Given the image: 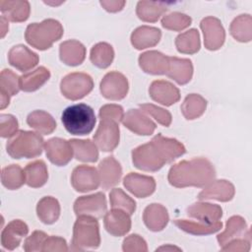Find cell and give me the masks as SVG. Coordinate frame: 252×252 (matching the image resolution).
Returning <instances> with one entry per match:
<instances>
[{
    "label": "cell",
    "mask_w": 252,
    "mask_h": 252,
    "mask_svg": "<svg viewBox=\"0 0 252 252\" xmlns=\"http://www.w3.org/2000/svg\"><path fill=\"white\" fill-rule=\"evenodd\" d=\"M104 227L113 236H123L131 228L130 215L123 210L113 209L104 216Z\"/></svg>",
    "instance_id": "20"
},
{
    "label": "cell",
    "mask_w": 252,
    "mask_h": 252,
    "mask_svg": "<svg viewBox=\"0 0 252 252\" xmlns=\"http://www.w3.org/2000/svg\"><path fill=\"white\" fill-rule=\"evenodd\" d=\"M99 118L100 122L94 135V141L101 151L111 152L119 143V122L108 117Z\"/></svg>",
    "instance_id": "8"
},
{
    "label": "cell",
    "mask_w": 252,
    "mask_h": 252,
    "mask_svg": "<svg viewBox=\"0 0 252 252\" xmlns=\"http://www.w3.org/2000/svg\"><path fill=\"white\" fill-rule=\"evenodd\" d=\"M66 240L59 236H48L43 244L42 251H67Z\"/></svg>",
    "instance_id": "49"
},
{
    "label": "cell",
    "mask_w": 252,
    "mask_h": 252,
    "mask_svg": "<svg viewBox=\"0 0 252 252\" xmlns=\"http://www.w3.org/2000/svg\"><path fill=\"white\" fill-rule=\"evenodd\" d=\"M250 249V241L246 239H235L221 247L222 251H248Z\"/></svg>",
    "instance_id": "50"
},
{
    "label": "cell",
    "mask_w": 252,
    "mask_h": 252,
    "mask_svg": "<svg viewBox=\"0 0 252 252\" xmlns=\"http://www.w3.org/2000/svg\"><path fill=\"white\" fill-rule=\"evenodd\" d=\"M100 92L107 99H122L128 93V81L119 72H109L101 80Z\"/></svg>",
    "instance_id": "10"
},
{
    "label": "cell",
    "mask_w": 252,
    "mask_h": 252,
    "mask_svg": "<svg viewBox=\"0 0 252 252\" xmlns=\"http://www.w3.org/2000/svg\"><path fill=\"white\" fill-rule=\"evenodd\" d=\"M206 99L197 94H191L187 95L181 105V111L184 117L188 120H192L200 117L206 110Z\"/></svg>",
    "instance_id": "37"
},
{
    "label": "cell",
    "mask_w": 252,
    "mask_h": 252,
    "mask_svg": "<svg viewBox=\"0 0 252 252\" xmlns=\"http://www.w3.org/2000/svg\"><path fill=\"white\" fill-rule=\"evenodd\" d=\"M18 132V121L11 114L0 115V135L2 138H11Z\"/></svg>",
    "instance_id": "46"
},
{
    "label": "cell",
    "mask_w": 252,
    "mask_h": 252,
    "mask_svg": "<svg viewBox=\"0 0 252 252\" xmlns=\"http://www.w3.org/2000/svg\"><path fill=\"white\" fill-rule=\"evenodd\" d=\"M161 25L167 30L178 32L186 29L191 25V18L185 14L174 12L163 16L161 19Z\"/></svg>",
    "instance_id": "44"
},
{
    "label": "cell",
    "mask_w": 252,
    "mask_h": 252,
    "mask_svg": "<svg viewBox=\"0 0 252 252\" xmlns=\"http://www.w3.org/2000/svg\"><path fill=\"white\" fill-rule=\"evenodd\" d=\"M62 123L72 135H88L95 124L94 109L85 103H78L65 108L62 113Z\"/></svg>",
    "instance_id": "4"
},
{
    "label": "cell",
    "mask_w": 252,
    "mask_h": 252,
    "mask_svg": "<svg viewBox=\"0 0 252 252\" xmlns=\"http://www.w3.org/2000/svg\"><path fill=\"white\" fill-rule=\"evenodd\" d=\"M216 171L210 160L203 158L182 160L171 166L168 181L172 186L183 188L187 186L203 187L211 183Z\"/></svg>",
    "instance_id": "2"
},
{
    "label": "cell",
    "mask_w": 252,
    "mask_h": 252,
    "mask_svg": "<svg viewBox=\"0 0 252 252\" xmlns=\"http://www.w3.org/2000/svg\"><path fill=\"white\" fill-rule=\"evenodd\" d=\"M175 45L179 52L185 54H194L200 49V35L197 30L191 29L181 34L175 39Z\"/></svg>",
    "instance_id": "39"
},
{
    "label": "cell",
    "mask_w": 252,
    "mask_h": 252,
    "mask_svg": "<svg viewBox=\"0 0 252 252\" xmlns=\"http://www.w3.org/2000/svg\"><path fill=\"white\" fill-rule=\"evenodd\" d=\"M166 75L179 85L187 84L193 75V65L187 58L169 57L168 71Z\"/></svg>",
    "instance_id": "27"
},
{
    "label": "cell",
    "mask_w": 252,
    "mask_h": 252,
    "mask_svg": "<svg viewBox=\"0 0 252 252\" xmlns=\"http://www.w3.org/2000/svg\"><path fill=\"white\" fill-rule=\"evenodd\" d=\"M106 209L107 205L105 196L100 192L79 197L74 203V212L77 216L85 215L98 219L105 214Z\"/></svg>",
    "instance_id": "9"
},
{
    "label": "cell",
    "mask_w": 252,
    "mask_h": 252,
    "mask_svg": "<svg viewBox=\"0 0 252 252\" xmlns=\"http://www.w3.org/2000/svg\"><path fill=\"white\" fill-rule=\"evenodd\" d=\"M109 200L112 209L123 210L130 216L136 210V202L120 188H114L111 190Z\"/></svg>",
    "instance_id": "43"
},
{
    "label": "cell",
    "mask_w": 252,
    "mask_h": 252,
    "mask_svg": "<svg viewBox=\"0 0 252 252\" xmlns=\"http://www.w3.org/2000/svg\"><path fill=\"white\" fill-rule=\"evenodd\" d=\"M8 29H9L8 20L5 17L1 16V37H4V35L8 32Z\"/></svg>",
    "instance_id": "52"
},
{
    "label": "cell",
    "mask_w": 252,
    "mask_h": 252,
    "mask_svg": "<svg viewBox=\"0 0 252 252\" xmlns=\"http://www.w3.org/2000/svg\"><path fill=\"white\" fill-rule=\"evenodd\" d=\"M122 123L138 135H151L156 129V123L141 109H130L122 118Z\"/></svg>",
    "instance_id": "14"
},
{
    "label": "cell",
    "mask_w": 252,
    "mask_h": 252,
    "mask_svg": "<svg viewBox=\"0 0 252 252\" xmlns=\"http://www.w3.org/2000/svg\"><path fill=\"white\" fill-rule=\"evenodd\" d=\"M60 59L69 66H77L83 63L86 57V47L78 40L70 39L62 42L59 48Z\"/></svg>",
    "instance_id": "24"
},
{
    "label": "cell",
    "mask_w": 252,
    "mask_h": 252,
    "mask_svg": "<svg viewBox=\"0 0 252 252\" xmlns=\"http://www.w3.org/2000/svg\"><path fill=\"white\" fill-rule=\"evenodd\" d=\"M47 237L48 235L41 230L33 231L32 235L26 239L24 243V250L27 252L42 251L43 244Z\"/></svg>",
    "instance_id": "47"
},
{
    "label": "cell",
    "mask_w": 252,
    "mask_h": 252,
    "mask_svg": "<svg viewBox=\"0 0 252 252\" xmlns=\"http://www.w3.org/2000/svg\"><path fill=\"white\" fill-rule=\"evenodd\" d=\"M234 196V186L226 180L212 181L198 195L199 200L215 199L221 202L230 201Z\"/></svg>",
    "instance_id": "23"
},
{
    "label": "cell",
    "mask_w": 252,
    "mask_h": 252,
    "mask_svg": "<svg viewBox=\"0 0 252 252\" xmlns=\"http://www.w3.org/2000/svg\"><path fill=\"white\" fill-rule=\"evenodd\" d=\"M71 183L78 192H88L96 189L100 184L98 171L93 166L79 165L72 172Z\"/></svg>",
    "instance_id": "11"
},
{
    "label": "cell",
    "mask_w": 252,
    "mask_h": 252,
    "mask_svg": "<svg viewBox=\"0 0 252 252\" xmlns=\"http://www.w3.org/2000/svg\"><path fill=\"white\" fill-rule=\"evenodd\" d=\"M114 51L110 44L106 42H99L93 46L91 50L90 59L92 63L101 69L107 68L113 61Z\"/></svg>",
    "instance_id": "40"
},
{
    "label": "cell",
    "mask_w": 252,
    "mask_h": 252,
    "mask_svg": "<svg viewBox=\"0 0 252 252\" xmlns=\"http://www.w3.org/2000/svg\"><path fill=\"white\" fill-rule=\"evenodd\" d=\"M71 250H84L97 248L100 244L99 226L95 218L91 216H78L74 224Z\"/></svg>",
    "instance_id": "6"
},
{
    "label": "cell",
    "mask_w": 252,
    "mask_h": 252,
    "mask_svg": "<svg viewBox=\"0 0 252 252\" xmlns=\"http://www.w3.org/2000/svg\"><path fill=\"white\" fill-rule=\"evenodd\" d=\"M9 63L16 69L25 72L32 69L38 63V55L23 44L13 46L8 53Z\"/></svg>",
    "instance_id": "18"
},
{
    "label": "cell",
    "mask_w": 252,
    "mask_h": 252,
    "mask_svg": "<svg viewBox=\"0 0 252 252\" xmlns=\"http://www.w3.org/2000/svg\"><path fill=\"white\" fill-rule=\"evenodd\" d=\"M94 88V82L86 73H71L65 76L60 84L61 93L71 100H77L87 95Z\"/></svg>",
    "instance_id": "7"
},
{
    "label": "cell",
    "mask_w": 252,
    "mask_h": 252,
    "mask_svg": "<svg viewBox=\"0 0 252 252\" xmlns=\"http://www.w3.org/2000/svg\"><path fill=\"white\" fill-rule=\"evenodd\" d=\"M29 227L21 220L10 221L1 233V244L5 249L14 250L28 234Z\"/></svg>",
    "instance_id": "22"
},
{
    "label": "cell",
    "mask_w": 252,
    "mask_h": 252,
    "mask_svg": "<svg viewBox=\"0 0 252 252\" xmlns=\"http://www.w3.org/2000/svg\"><path fill=\"white\" fill-rule=\"evenodd\" d=\"M140 108L145 113L154 117L159 124L165 126V127L170 125V123H171V114L167 110H165L161 107H158L157 105H154L152 103L140 104Z\"/></svg>",
    "instance_id": "45"
},
{
    "label": "cell",
    "mask_w": 252,
    "mask_h": 252,
    "mask_svg": "<svg viewBox=\"0 0 252 252\" xmlns=\"http://www.w3.org/2000/svg\"><path fill=\"white\" fill-rule=\"evenodd\" d=\"M220 246H223L235 239H251L250 230L246 225L244 219L239 216H233L226 221L225 229L218 235Z\"/></svg>",
    "instance_id": "16"
},
{
    "label": "cell",
    "mask_w": 252,
    "mask_h": 252,
    "mask_svg": "<svg viewBox=\"0 0 252 252\" xmlns=\"http://www.w3.org/2000/svg\"><path fill=\"white\" fill-rule=\"evenodd\" d=\"M201 29L204 33L205 47L209 50L219 49L224 42L225 33L219 19L207 17L202 20Z\"/></svg>",
    "instance_id": "12"
},
{
    "label": "cell",
    "mask_w": 252,
    "mask_h": 252,
    "mask_svg": "<svg viewBox=\"0 0 252 252\" xmlns=\"http://www.w3.org/2000/svg\"><path fill=\"white\" fill-rule=\"evenodd\" d=\"M98 175L101 187L109 189L119 183L122 175L121 165L113 157H107L98 164Z\"/></svg>",
    "instance_id": "21"
},
{
    "label": "cell",
    "mask_w": 252,
    "mask_h": 252,
    "mask_svg": "<svg viewBox=\"0 0 252 252\" xmlns=\"http://www.w3.org/2000/svg\"><path fill=\"white\" fill-rule=\"evenodd\" d=\"M162 250H165V251H172V250H177V251H180V249L178 247H175V246H170V245H167V246H161L159 248L157 249V251H162Z\"/></svg>",
    "instance_id": "53"
},
{
    "label": "cell",
    "mask_w": 252,
    "mask_h": 252,
    "mask_svg": "<svg viewBox=\"0 0 252 252\" xmlns=\"http://www.w3.org/2000/svg\"><path fill=\"white\" fill-rule=\"evenodd\" d=\"M143 220L147 227L152 231L162 230L168 222L167 210L160 204H151L143 214Z\"/></svg>",
    "instance_id": "25"
},
{
    "label": "cell",
    "mask_w": 252,
    "mask_h": 252,
    "mask_svg": "<svg viewBox=\"0 0 252 252\" xmlns=\"http://www.w3.org/2000/svg\"><path fill=\"white\" fill-rule=\"evenodd\" d=\"M167 11L166 6L160 2L140 1L137 5V15L145 22H157L158 18Z\"/></svg>",
    "instance_id": "38"
},
{
    "label": "cell",
    "mask_w": 252,
    "mask_h": 252,
    "mask_svg": "<svg viewBox=\"0 0 252 252\" xmlns=\"http://www.w3.org/2000/svg\"><path fill=\"white\" fill-rule=\"evenodd\" d=\"M251 17L249 15H240L235 18L230 25V33L238 41H249L252 37Z\"/></svg>",
    "instance_id": "42"
},
{
    "label": "cell",
    "mask_w": 252,
    "mask_h": 252,
    "mask_svg": "<svg viewBox=\"0 0 252 252\" xmlns=\"http://www.w3.org/2000/svg\"><path fill=\"white\" fill-rule=\"evenodd\" d=\"M50 78V72L43 66L34 71L27 73L20 77V89L24 92H34L39 89Z\"/></svg>",
    "instance_id": "33"
},
{
    "label": "cell",
    "mask_w": 252,
    "mask_h": 252,
    "mask_svg": "<svg viewBox=\"0 0 252 252\" xmlns=\"http://www.w3.org/2000/svg\"><path fill=\"white\" fill-rule=\"evenodd\" d=\"M2 16L12 22H24L30 15V4L28 1H0Z\"/></svg>",
    "instance_id": "30"
},
{
    "label": "cell",
    "mask_w": 252,
    "mask_h": 252,
    "mask_svg": "<svg viewBox=\"0 0 252 252\" xmlns=\"http://www.w3.org/2000/svg\"><path fill=\"white\" fill-rule=\"evenodd\" d=\"M62 35V25L53 19L29 25L25 33L27 42L39 50H45L51 47L53 42L60 39Z\"/></svg>",
    "instance_id": "3"
},
{
    "label": "cell",
    "mask_w": 252,
    "mask_h": 252,
    "mask_svg": "<svg viewBox=\"0 0 252 252\" xmlns=\"http://www.w3.org/2000/svg\"><path fill=\"white\" fill-rule=\"evenodd\" d=\"M27 123L43 135L51 134L56 128V122L53 117L43 110H34L30 113Z\"/></svg>",
    "instance_id": "35"
},
{
    "label": "cell",
    "mask_w": 252,
    "mask_h": 252,
    "mask_svg": "<svg viewBox=\"0 0 252 252\" xmlns=\"http://www.w3.org/2000/svg\"><path fill=\"white\" fill-rule=\"evenodd\" d=\"M26 176V183L32 188L41 187L45 184L48 178L46 164L43 160H34L28 163L24 169Z\"/></svg>",
    "instance_id": "32"
},
{
    "label": "cell",
    "mask_w": 252,
    "mask_h": 252,
    "mask_svg": "<svg viewBox=\"0 0 252 252\" xmlns=\"http://www.w3.org/2000/svg\"><path fill=\"white\" fill-rule=\"evenodd\" d=\"M125 252H147L148 247L146 241L138 234H131L127 236L122 245Z\"/></svg>",
    "instance_id": "48"
},
{
    "label": "cell",
    "mask_w": 252,
    "mask_h": 252,
    "mask_svg": "<svg viewBox=\"0 0 252 252\" xmlns=\"http://www.w3.org/2000/svg\"><path fill=\"white\" fill-rule=\"evenodd\" d=\"M151 97L163 105L169 106L180 98L179 90L171 83L163 80L154 81L149 89Z\"/></svg>",
    "instance_id": "17"
},
{
    "label": "cell",
    "mask_w": 252,
    "mask_h": 252,
    "mask_svg": "<svg viewBox=\"0 0 252 252\" xmlns=\"http://www.w3.org/2000/svg\"><path fill=\"white\" fill-rule=\"evenodd\" d=\"M173 222L181 230L194 235H206L215 233L222 227V223L220 220L213 223H207L200 220L192 221L187 220H174Z\"/></svg>",
    "instance_id": "31"
},
{
    "label": "cell",
    "mask_w": 252,
    "mask_h": 252,
    "mask_svg": "<svg viewBox=\"0 0 252 252\" xmlns=\"http://www.w3.org/2000/svg\"><path fill=\"white\" fill-rule=\"evenodd\" d=\"M123 184L128 191L138 198H146L154 193L156 181L153 177L130 172L124 177Z\"/></svg>",
    "instance_id": "15"
},
{
    "label": "cell",
    "mask_w": 252,
    "mask_h": 252,
    "mask_svg": "<svg viewBox=\"0 0 252 252\" xmlns=\"http://www.w3.org/2000/svg\"><path fill=\"white\" fill-rule=\"evenodd\" d=\"M44 149L48 159L58 166L66 165L72 159L74 153L70 141L61 138L48 140L44 145Z\"/></svg>",
    "instance_id": "13"
},
{
    "label": "cell",
    "mask_w": 252,
    "mask_h": 252,
    "mask_svg": "<svg viewBox=\"0 0 252 252\" xmlns=\"http://www.w3.org/2000/svg\"><path fill=\"white\" fill-rule=\"evenodd\" d=\"M187 215L200 221L213 223L220 220L222 216V210L219 205L210 203H195L187 209Z\"/></svg>",
    "instance_id": "26"
},
{
    "label": "cell",
    "mask_w": 252,
    "mask_h": 252,
    "mask_svg": "<svg viewBox=\"0 0 252 252\" xmlns=\"http://www.w3.org/2000/svg\"><path fill=\"white\" fill-rule=\"evenodd\" d=\"M185 153L183 144L175 139L158 134L150 143L139 146L132 152L134 165L145 171H158Z\"/></svg>",
    "instance_id": "1"
},
{
    "label": "cell",
    "mask_w": 252,
    "mask_h": 252,
    "mask_svg": "<svg viewBox=\"0 0 252 252\" xmlns=\"http://www.w3.org/2000/svg\"><path fill=\"white\" fill-rule=\"evenodd\" d=\"M161 32L158 28L142 26L136 29L131 35V42L137 49L155 46L160 39Z\"/></svg>",
    "instance_id": "29"
},
{
    "label": "cell",
    "mask_w": 252,
    "mask_h": 252,
    "mask_svg": "<svg viewBox=\"0 0 252 252\" xmlns=\"http://www.w3.org/2000/svg\"><path fill=\"white\" fill-rule=\"evenodd\" d=\"M43 138L32 131H18L7 143V153L13 158H32L42 153Z\"/></svg>",
    "instance_id": "5"
},
{
    "label": "cell",
    "mask_w": 252,
    "mask_h": 252,
    "mask_svg": "<svg viewBox=\"0 0 252 252\" xmlns=\"http://www.w3.org/2000/svg\"><path fill=\"white\" fill-rule=\"evenodd\" d=\"M0 94L1 109L9 105L10 96L15 95L20 91V77L12 70L4 69L0 75Z\"/></svg>",
    "instance_id": "28"
},
{
    "label": "cell",
    "mask_w": 252,
    "mask_h": 252,
    "mask_svg": "<svg viewBox=\"0 0 252 252\" xmlns=\"http://www.w3.org/2000/svg\"><path fill=\"white\" fill-rule=\"evenodd\" d=\"M73 148L74 156L78 160L85 162H94L98 158V152L96 146L91 140H70Z\"/></svg>",
    "instance_id": "36"
},
{
    "label": "cell",
    "mask_w": 252,
    "mask_h": 252,
    "mask_svg": "<svg viewBox=\"0 0 252 252\" xmlns=\"http://www.w3.org/2000/svg\"><path fill=\"white\" fill-rule=\"evenodd\" d=\"M1 181L9 190H16L26 182L25 171L18 164H11L2 169Z\"/></svg>",
    "instance_id": "41"
},
{
    "label": "cell",
    "mask_w": 252,
    "mask_h": 252,
    "mask_svg": "<svg viewBox=\"0 0 252 252\" xmlns=\"http://www.w3.org/2000/svg\"><path fill=\"white\" fill-rule=\"evenodd\" d=\"M168 64L169 56L156 50L147 51L139 57V65L142 70L152 75H166Z\"/></svg>",
    "instance_id": "19"
},
{
    "label": "cell",
    "mask_w": 252,
    "mask_h": 252,
    "mask_svg": "<svg viewBox=\"0 0 252 252\" xmlns=\"http://www.w3.org/2000/svg\"><path fill=\"white\" fill-rule=\"evenodd\" d=\"M36 213L38 219L46 223L51 224L55 222L60 215L59 202L50 196L43 197L36 206Z\"/></svg>",
    "instance_id": "34"
},
{
    "label": "cell",
    "mask_w": 252,
    "mask_h": 252,
    "mask_svg": "<svg viewBox=\"0 0 252 252\" xmlns=\"http://www.w3.org/2000/svg\"><path fill=\"white\" fill-rule=\"evenodd\" d=\"M100 4L109 12H117L123 8L125 1H100Z\"/></svg>",
    "instance_id": "51"
}]
</instances>
